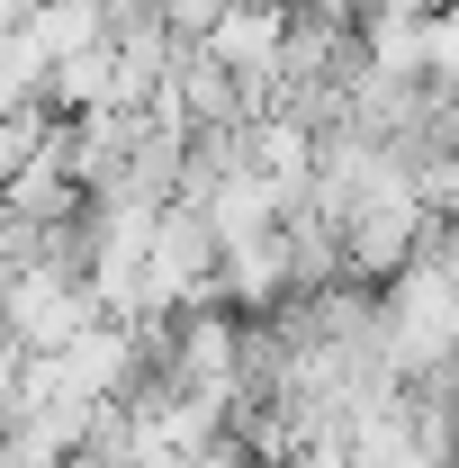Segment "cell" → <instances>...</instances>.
Listing matches in <instances>:
<instances>
[{"label":"cell","instance_id":"52a82bcc","mask_svg":"<svg viewBox=\"0 0 459 468\" xmlns=\"http://www.w3.org/2000/svg\"><path fill=\"white\" fill-rule=\"evenodd\" d=\"M360 9H379V0H360Z\"/></svg>","mask_w":459,"mask_h":468},{"label":"cell","instance_id":"3957f363","mask_svg":"<svg viewBox=\"0 0 459 468\" xmlns=\"http://www.w3.org/2000/svg\"><path fill=\"white\" fill-rule=\"evenodd\" d=\"M0 468H63V451L46 441V432H27V423H9V432H0Z\"/></svg>","mask_w":459,"mask_h":468},{"label":"cell","instance_id":"ba28073f","mask_svg":"<svg viewBox=\"0 0 459 468\" xmlns=\"http://www.w3.org/2000/svg\"><path fill=\"white\" fill-rule=\"evenodd\" d=\"M280 9H288V0H280Z\"/></svg>","mask_w":459,"mask_h":468},{"label":"cell","instance_id":"8992f818","mask_svg":"<svg viewBox=\"0 0 459 468\" xmlns=\"http://www.w3.org/2000/svg\"><path fill=\"white\" fill-rule=\"evenodd\" d=\"M297 18H360V0H288Z\"/></svg>","mask_w":459,"mask_h":468},{"label":"cell","instance_id":"277c9868","mask_svg":"<svg viewBox=\"0 0 459 468\" xmlns=\"http://www.w3.org/2000/svg\"><path fill=\"white\" fill-rule=\"evenodd\" d=\"M18 369H27V351H18L9 334H0V432L18 423Z\"/></svg>","mask_w":459,"mask_h":468},{"label":"cell","instance_id":"6da1fadb","mask_svg":"<svg viewBox=\"0 0 459 468\" xmlns=\"http://www.w3.org/2000/svg\"><path fill=\"white\" fill-rule=\"evenodd\" d=\"M91 315H100L91 280H63V271H18V280H0V334L18 351H63Z\"/></svg>","mask_w":459,"mask_h":468},{"label":"cell","instance_id":"7a4b0ae2","mask_svg":"<svg viewBox=\"0 0 459 468\" xmlns=\"http://www.w3.org/2000/svg\"><path fill=\"white\" fill-rule=\"evenodd\" d=\"M27 27L46 37V55H55V63L109 37V18H100V0H37V9H27Z\"/></svg>","mask_w":459,"mask_h":468},{"label":"cell","instance_id":"5b68a950","mask_svg":"<svg viewBox=\"0 0 459 468\" xmlns=\"http://www.w3.org/2000/svg\"><path fill=\"white\" fill-rule=\"evenodd\" d=\"M126 468H198V460H189L180 441H144V451H135V460H126Z\"/></svg>","mask_w":459,"mask_h":468}]
</instances>
